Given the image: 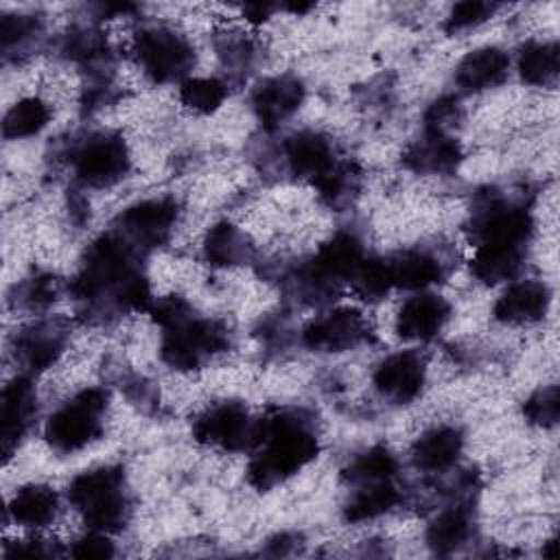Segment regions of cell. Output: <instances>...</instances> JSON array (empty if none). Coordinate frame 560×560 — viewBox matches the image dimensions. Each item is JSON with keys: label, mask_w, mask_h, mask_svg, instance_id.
I'll return each instance as SVG.
<instances>
[{"label": "cell", "mask_w": 560, "mask_h": 560, "mask_svg": "<svg viewBox=\"0 0 560 560\" xmlns=\"http://www.w3.org/2000/svg\"><path fill=\"white\" fill-rule=\"evenodd\" d=\"M57 492L42 483L22 486L9 501L11 518L22 527H44L57 514Z\"/></svg>", "instance_id": "obj_23"}, {"label": "cell", "mask_w": 560, "mask_h": 560, "mask_svg": "<svg viewBox=\"0 0 560 560\" xmlns=\"http://www.w3.org/2000/svg\"><path fill=\"white\" fill-rule=\"evenodd\" d=\"M494 4L490 2H479V0H466V2H457L446 20V28L448 31H464L470 26H477L481 22H486L492 13H494Z\"/></svg>", "instance_id": "obj_35"}, {"label": "cell", "mask_w": 560, "mask_h": 560, "mask_svg": "<svg viewBox=\"0 0 560 560\" xmlns=\"http://www.w3.org/2000/svg\"><path fill=\"white\" fill-rule=\"evenodd\" d=\"M254 442L262 448L252 459L247 479L260 490L273 488L276 483L293 477L313 462L319 451L317 435L308 422L289 411H278L256 422Z\"/></svg>", "instance_id": "obj_1"}, {"label": "cell", "mask_w": 560, "mask_h": 560, "mask_svg": "<svg viewBox=\"0 0 560 560\" xmlns=\"http://www.w3.org/2000/svg\"><path fill=\"white\" fill-rule=\"evenodd\" d=\"M57 553L46 540L42 538H28L13 545V549H7V556H52Z\"/></svg>", "instance_id": "obj_40"}, {"label": "cell", "mask_w": 560, "mask_h": 560, "mask_svg": "<svg viewBox=\"0 0 560 560\" xmlns=\"http://www.w3.org/2000/svg\"><path fill=\"white\" fill-rule=\"evenodd\" d=\"M304 88L295 77H273L260 83L254 92V112L265 127H276L287 120L302 103Z\"/></svg>", "instance_id": "obj_18"}, {"label": "cell", "mask_w": 560, "mask_h": 560, "mask_svg": "<svg viewBox=\"0 0 560 560\" xmlns=\"http://www.w3.org/2000/svg\"><path fill=\"white\" fill-rule=\"evenodd\" d=\"M368 337V322L361 311L339 306L313 319L304 332V346L317 352H341L359 346Z\"/></svg>", "instance_id": "obj_9"}, {"label": "cell", "mask_w": 560, "mask_h": 560, "mask_svg": "<svg viewBox=\"0 0 560 560\" xmlns=\"http://www.w3.org/2000/svg\"><path fill=\"white\" fill-rule=\"evenodd\" d=\"M424 385V361L416 352H396L383 359L374 372L378 394L396 405L413 400Z\"/></svg>", "instance_id": "obj_11"}, {"label": "cell", "mask_w": 560, "mask_h": 560, "mask_svg": "<svg viewBox=\"0 0 560 560\" xmlns=\"http://www.w3.org/2000/svg\"><path fill=\"white\" fill-rule=\"evenodd\" d=\"M192 433L206 446L238 451L254 442L256 422L249 420L245 405L219 402L197 418Z\"/></svg>", "instance_id": "obj_8"}, {"label": "cell", "mask_w": 560, "mask_h": 560, "mask_svg": "<svg viewBox=\"0 0 560 560\" xmlns=\"http://www.w3.org/2000/svg\"><path fill=\"white\" fill-rule=\"evenodd\" d=\"M57 295V280L50 276L31 278L20 287V304L26 308H44Z\"/></svg>", "instance_id": "obj_38"}, {"label": "cell", "mask_w": 560, "mask_h": 560, "mask_svg": "<svg viewBox=\"0 0 560 560\" xmlns=\"http://www.w3.org/2000/svg\"><path fill=\"white\" fill-rule=\"evenodd\" d=\"M451 313L448 302L435 293L409 298L396 317V332L405 341H427L435 337Z\"/></svg>", "instance_id": "obj_14"}, {"label": "cell", "mask_w": 560, "mask_h": 560, "mask_svg": "<svg viewBox=\"0 0 560 560\" xmlns=\"http://www.w3.org/2000/svg\"><path fill=\"white\" fill-rule=\"evenodd\" d=\"M107 396L98 387H90L72 396L46 420V442L57 453H74L92 444L103 429V411Z\"/></svg>", "instance_id": "obj_3"}, {"label": "cell", "mask_w": 560, "mask_h": 560, "mask_svg": "<svg viewBox=\"0 0 560 560\" xmlns=\"http://www.w3.org/2000/svg\"><path fill=\"white\" fill-rule=\"evenodd\" d=\"M125 475L118 466H101L77 475L68 488L72 505L94 532H116L127 521Z\"/></svg>", "instance_id": "obj_2"}, {"label": "cell", "mask_w": 560, "mask_h": 560, "mask_svg": "<svg viewBox=\"0 0 560 560\" xmlns=\"http://www.w3.org/2000/svg\"><path fill=\"white\" fill-rule=\"evenodd\" d=\"M560 70L558 46L551 42H529L518 52L521 79L529 85H553Z\"/></svg>", "instance_id": "obj_26"}, {"label": "cell", "mask_w": 560, "mask_h": 560, "mask_svg": "<svg viewBox=\"0 0 560 560\" xmlns=\"http://www.w3.org/2000/svg\"><path fill=\"white\" fill-rule=\"evenodd\" d=\"M394 287L402 289H427L440 280L442 267L440 260L427 252H405L389 262Z\"/></svg>", "instance_id": "obj_25"}, {"label": "cell", "mask_w": 560, "mask_h": 560, "mask_svg": "<svg viewBox=\"0 0 560 560\" xmlns=\"http://www.w3.org/2000/svg\"><path fill=\"white\" fill-rule=\"evenodd\" d=\"M177 219V206L171 199H144L120 214L122 238L133 245H160Z\"/></svg>", "instance_id": "obj_10"}, {"label": "cell", "mask_w": 560, "mask_h": 560, "mask_svg": "<svg viewBox=\"0 0 560 560\" xmlns=\"http://www.w3.org/2000/svg\"><path fill=\"white\" fill-rule=\"evenodd\" d=\"M72 556H77V558H109V556H114V545L109 542L105 532L92 529L88 536H83L74 542Z\"/></svg>", "instance_id": "obj_39"}, {"label": "cell", "mask_w": 560, "mask_h": 560, "mask_svg": "<svg viewBox=\"0 0 560 560\" xmlns=\"http://www.w3.org/2000/svg\"><path fill=\"white\" fill-rule=\"evenodd\" d=\"M551 302L549 287L538 280H521L510 284L494 304V317L510 326L534 324L545 317Z\"/></svg>", "instance_id": "obj_15"}, {"label": "cell", "mask_w": 560, "mask_h": 560, "mask_svg": "<svg viewBox=\"0 0 560 560\" xmlns=\"http://www.w3.org/2000/svg\"><path fill=\"white\" fill-rule=\"evenodd\" d=\"M133 271L129 243L120 234H103L88 247L72 289L81 300H96L107 291L116 295Z\"/></svg>", "instance_id": "obj_4"}, {"label": "cell", "mask_w": 560, "mask_h": 560, "mask_svg": "<svg viewBox=\"0 0 560 560\" xmlns=\"http://www.w3.org/2000/svg\"><path fill=\"white\" fill-rule=\"evenodd\" d=\"M398 501H400V494L389 483V479L374 481V483H363L352 494V499L348 501L346 518L352 521V523L370 521V518H376V516L389 512Z\"/></svg>", "instance_id": "obj_27"}, {"label": "cell", "mask_w": 560, "mask_h": 560, "mask_svg": "<svg viewBox=\"0 0 560 560\" xmlns=\"http://www.w3.org/2000/svg\"><path fill=\"white\" fill-rule=\"evenodd\" d=\"M396 472V457L385 446H374L361 455H357L350 466L343 470L350 483H374L392 479Z\"/></svg>", "instance_id": "obj_30"}, {"label": "cell", "mask_w": 560, "mask_h": 560, "mask_svg": "<svg viewBox=\"0 0 560 560\" xmlns=\"http://www.w3.org/2000/svg\"><path fill=\"white\" fill-rule=\"evenodd\" d=\"M66 337L68 330L59 319H42L18 335L15 354L31 370H46L61 354Z\"/></svg>", "instance_id": "obj_16"}, {"label": "cell", "mask_w": 560, "mask_h": 560, "mask_svg": "<svg viewBox=\"0 0 560 560\" xmlns=\"http://www.w3.org/2000/svg\"><path fill=\"white\" fill-rule=\"evenodd\" d=\"M72 166L83 184L94 188L112 186L125 177L129 151L120 136L94 133L74 151Z\"/></svg>", "instance_id": "obj_7"}, {"label": "cell", "mask_w": 560, "mask_h": 560, "mask_svg": "<svg viewBox=\"0 0 560 560\" xmlns=\"http://www.w3.org/2000/svg\"><path fill=\"white\" fill-rule=\"evenodd\" d=\"M359 182L361 173L354 164L337 162L326 175L315 182V186L328 206H341L350 201V197L359 190Z\"/></svg>", "instance_id": "obj_32"}, {"label": "cell", "mask_w": 560, "mask_h": 560, "mask_svg": "<svg viewBox=\"0 0 560 560\" xmlns=\"http://www.w3.org/2000/svg\"><path fill=\"white\" fill-rule=\"evenodd\" d=\"M468 536L470 516L462 508H451L438 514L427 529V542L438 553H453L468 540Z\"/></svg>", "instance_id": "obj_29"}, {"label": "cell", "mask_w": 560, "mask_h": 560, "mask_svg": "<svg viewBox=\"0 0 560 560\" xmlns=\"http://www.w3.org/2000/svg\"><path fill=\"white\" fill-rule=\"evenodd\" d=\"M37 33V20L31 15H4L0 24L2 50L9 52L22 44H26Z\"/></svg>", "instance_id": "obj_37"}, {"label": "cell", "mask_w": 560, "mask_h": 560, "mask_svg": "<svg viewBox=\"0 0 560 560\" xmlns=\"http://www.w3.org/2000/svg\"><path fill=\"white\" fill-rule=\"evenodd\" d=\"M462 448H464V438L459 429L433 427L416 440L411 448V457L418 468L435 472V470L451 468L457 462Z\"/></svg>", "instance_id": "obj_21"}, {"label": "cell", "mask_w": 560, "mask_h": 560, "mask_svg": "<svg viewBox=\"0 0 560 560\" xmlns=\"http://www.w3.org/2000/svg\"><path fill=\"white\" fill-rule=\"evenodd\" d=\"M525 245L512 243H477L475 256L470 260V271L477 280L486 284H497L510 280L523 260Z\"/></svg>", "instance_id": "obj_22"}, {"label": "cell", "mask_w": 560, "mask_h": 560, "mask_svg": "<svg viewBox=\"0 0 560 560\" xmlns=\"http://www.w3.org/2000/svg\"><path fill=\"white\" fill-rule=\"evenodd\" d=\"M249 249L252 247L247 245L245 234L225 221L212 225L203 241V254L217 267H232L245 262L249 258Z\"/></svg>", "instance_id": "obj_24"}, {"label": "cell", "mask_w": 560, "mask_h": 560, "mask_svg": "<svg viewBox=\"0 0 560 560\" xmlns=\"http://www.w3.org/2000/svg\"><path fill=\"white\" fill-rule=\"evenodd\" d=\"M35 411V389L24 376H15L0 398V448L2 457L9 459L24 438Z\"/></svg>", "instance_id": "obj_12"}, {"label": "cell", "mask_w": 560, "mask_h": 560, "mask_svg": "<svg viewBox=\"0 0 560 560\" xmlns=\"http://www.w3.org/2000/svg\"><path fill=\"white\" fill-rule=\"evenodd\" d=\"M228 346V332L210 319H186L168 328L162 339V359L175 370H195Z\"/></svg>", "instance_id": "obj_6"}, {"label": "cell", "mask_w": 560, "mask_h": 560, "mask_svg": "<svg viewBox=\"0 0 560 560\" xmlns=\"http://www.w3.org/2000/svg\"><path fill=\"white\" fill-rule=\"evenodd\" d=\"M350 282L357 295H361L363 300H381L394 287L389 262L378 258L363 260L359 269L352 273Z\"/></svg>", "instance_id": "obj_33"}, {"label": "cell", "mask_w": 560, "mask_h": 560, "mask_svg": "<svg viewBox=\"0 0 560 560\" xmlns=\"http://www.w3.org/2000/svg\"><path fill=\"white\" fill-rule=\"evenodd\" d=\"M273 4H267V2H249L243 7V15L247 22H254V24H260V22H267L273 13Z\"/></svg>", "instance_id": "obj_41"}, {"label": "cell", "mask_w": 560, "mask_h": 560, "mask_svg": "<svg viewBox=\"0 0 560 560\" xmlns=\"http://www.w3.org/2000/svg\"><path fill=\"white\" fill-rule=\"evenodd\" d=\"M363 260L361 241L350 232H339L317 249L315 258L311 260L308 278L313 282L317 280L319 284L350 280Z\"/></svg>", "instance_id": "obj_13"}, {"label": "cell", "mask_w": 560, "mask_h": 560, "mask_svg": "<svg viewBox=\"0 0 560 560\" xmlns=\"http://www.w3.org/2000/svg\"><path fill=\"white\" fill-rule=\"evenodd\" d=\"M462 160L459 144L446 131L427 129L405 153V164L416 173H451Z\"/></svg>", "instance_id": "obj_19"}, {"label": "cell", "mask_w": 560, "mask_h": 560, "mask_svg": "<svg viewBox=\"0 0 560 560\" xmlns=\"http://www.w3.org/2000/svg\"><path fill=\"white\" fill-rule=\"evenodd\" d=\"M149 313L153 317L155 324H160L164 330L175 328L179 324H184L186 319H190V306L179 298V295H166V298H158L149 304Z\"/></svg>", "instance_id": "obj_36"}, {"label": "cell", "mask_w": 560, "mask_h": 560, "mask_svg": "<svg viewBox=\"0 0 560 560\" xmlns=\"http://www.w3.org/2000/svg\"><path fill=\"white\" fill-rule=\"evenodd\" d=\"M225 83L214 77H188L179 85V101L197 114H210L219 109L225 101Z\"/></svg>", "instance_id": "obj_31"}, {"label": "cell", "mask_w": 560, "mask_h": 560, "mask_svg": "<svg viewBox=\"0 0 560 560\" xmlns=\"http://www.w3.org/2000/svg\"><path fill=\"white\" fill-rule=\"evenodd\" d=\"M50 120L48 105L37 96H26L15 101L2 120V133L9 140L28 138L39 133Z\"/></svg>", "instance_id": "obj_28"}, {"label": "cell", "mask_w": 560, "mask_h": 560, "mask_svg": "<svg viewBox=\"0 0 560 560\" xmlns=\"http://www.w3.org/2000/svg\"><path fill=\"white\" fill-rule=\"evenodd\" d=\"M284 155L289 168L300 177L313 179V184L337 164L332 142L317 131L293 133L284 142Z\"/></svg>", "instance_id": "obj_17"}, {"label": "cell", "mask_w": 560, "mask_h": 560, "mask_svg": "<svg viewBox=\"0 0 560 560\" xmlns=\"http://www.w3.org/2000/svg\"><path fill=\"white\" fill-rule=\"evenodd\" d=\"M510 59L501 48L486 46L470 50L455 70V81L468 92H481L503 81Z\"/></svg>", "instance_id": "obj_20"}, {"label": "cell", "mask_w": 560, "mask_h": 560, "mask_svg": "<svg viewBox=\"0 0 560 560\" xmlns=\"http://www.w3.org/2000/svg\"><path fill=\"white\" fill-rule=\"evenodd\" d=\"M558 387L549 385L538 389L536 394H532L525 405H523V413L532 424L538 427H551L558 420Z\"/></svg>", "instance_id": "obj_34"}, {"label": "cell", "mask_w": 560, "mask_h": 560, "mask_svg": "<svg viewBox=\"0 0 560 560\" xmlns=\"http://www.w3.org/2000/svg\"><path fill=\"white\" fill-rule=\"evenodd\" d=\"M133 52L142 70L158 83L182 79L195 61L192 46L171 28H142L133 39Z\"/></svg>", "instance_id": "obj_5"}]
</instances>
